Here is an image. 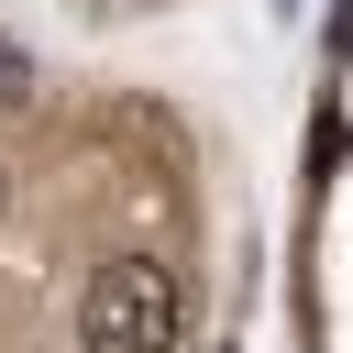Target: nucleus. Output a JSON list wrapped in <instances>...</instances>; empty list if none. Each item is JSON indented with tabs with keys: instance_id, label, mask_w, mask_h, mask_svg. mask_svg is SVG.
<instances>
[{
	"instance_id": "1",
	"label": "nucleus",
	"mask_w": 353,
	"mask_h": 353,
	"mask_svg": "<svg viewBox=\"0 0 353 353\" xmlns=\"http://www.w3.org/2000/svg\"><path fill=\"white\" fill-rule=\"evenodd\" d=\"M77 342H88V353H165V342H176V276H165L154 254L99 265L88 298H77Z\"/></svg>"
},
{
	"instance_id": "2",
	"label": "nucleus",
	"mask_w": 353,
	"mask_h": 353,
	"mask_svg": "<svg viewBox=\"0 0 353 353\" xmlns=\"http://www.w3.org/2000/svg\"><path fill=\"white\" fill-rule=\"evenodd\" d=\"M22 99H33V55H22V44H0V121H11Z\"/></svg>"
}]
</instances>
